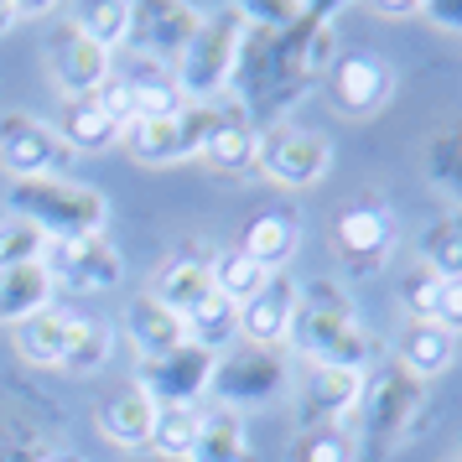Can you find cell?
<instances>
[{
	"label": "cell",
	"mask_w": 462,
	"mask_h": 462,
	"mask_svg": "<svg viewBox=\"0 0 462 462\" xmlns=\"http://www.w3.org/2000/svg\"><path fill=\"white\" fill-rule=\"evenodd\" d=\"M291 343L312 364H337V369H364L369 364V333L358 322L354 301L328 281H317L296 296Z\"/></svg>",
	"instance_id": "1"
},
{
	"label": "cell",
	"mask_w": 462,
	"mask_h": 462,
	"mask_svg": "<svg viewBox=\"0 0 462 462\" xmlns=\"http://www.w3.org/2000/svg\"><path fill=\"white\" fill-rule=\"evenodd\" d=\"M11 213L26 218L32 229L47 234V245H63V239H88V234H105L109 203L94 188L73 182V177H22L11 182Z\"/></svg>",
	"instance_id": "2"
},
{
	"label": "cell",
	"mask_w": 462,
	"mask_h": 462,
	"mask_svg": "<svg viewBox=\"0 0 462 462\" xmlns=\"http://www.w3.org/2000/svg\"><path fill=\"white\" fill-rule=\"evenodd\" d=\"M208 125H213V105H182L177 115L130 120V125L120 130V141H125V151L135 162H146V167H171V162L203 156Z\"/></svg>",
	"instance_id": "3"
},
{
	"label": "cell",
	"mask_w": 462,
	"mask_h": 462,
	"mask_svg": "<svg viewBox=\"0 0 462 462\" xmlns=\"http://www.w3.org/2000/svg\"><path fill=\"white\" fill-rule=\"evenodd\" d=\"M234 47H239V22L234 16L198 22L192 42L182 47V58L171 68L182 105H213L218 99V88H224V79H229V68H234Z\"/></svg>",
	"instance_id": "4"
},
{
	"label": "cell",
	"mask_w": 462,
	"mask_h": 462,
	"mask_svg": "<svg viewBox=\"0 0 462 462\" xmlns=\"http://www.w3.org/2000/svg\"><path fill=\"white\" fill-rule=\"evenodd\" d=\"M271 182L281 188H312L328 177L333 167V146L322 130H301V125H281L271 135H260V156H254Z\"/></svg>",
	"instance_id": "5"
},
{
	"label": "cell",
	"mask_w": 462,
	"mask_h": 462,
	"mask_svg": "<svg viewBox=\"0 0 462 462\" xmlns=\"http://www.w3.org/2000/svg\"><path fill=\"white\" fill-rule=\"evenodd\" d=\"M52 286H68V291H109L120 286V250L109 245V234H88V239H63V245H47L42 254Z\"/></svg>",
	"instance_id": "6"
},
{
	"label": "cell",
	"mask_w": 462,
	"mask_h": 462,
	"mask_svg": "<svg viewBox=\"0 0 462 462\" xmlns=\"http://www.w3.org/2000/svg\"><path fill=\"white\" fill-rule=\"evenodd\" d=\"M47 73H52V88H58L63 99H88V94L105 88L115 63H109L105 47H94L79 26L68 22L63 32L47 42Z\"/></svg>",
	"instance_id": "7"
},
{
	"label": "cell",
	"mask_w": 462,
	"mask_h": 462,
	"mask_svg": "<svg viewBox=\"0 0 462 462\" xmlns=\"http://www.w3.org/2000/svg\"><path fill=\"white\" fill-rule=\"evenodd\" d=\"M286 384V369H281V358L275 348H239L229 358H213V379L208 390L218 395V405H245V400H271L275 390Z\"/></svg>",
	"instance_id": "8"
},
{
	"label": "cell",
	"mask_w": 462,
	"mask_h": 462,
	"mask_svg": "<svg viewBox=\"0 0 462 462\" xmlns=\"http://www.w3.org/2000/svg\"><path fill=\"white\" fill-rule=\"evenodd\" d=\"M58 156H63V141H58V130L47 120L22 115V109L0 115V167L11 171V182L58 171Z\"/></svg>",
	"instance_id": "9"
},
{
	"label": "cell",
	"mask_w": 462,
	"mask_h": 462,
	"mask_svg": "<svg viewBox=\"0 0 462 462\" xmlns=\"http://www.w3.org/2000/svg\"><path fill=\"white\" fill-rule=\"evenodd\" d=\"M296 296H301V286L286 271H275L265 281V291L239 307V343H250V348H286L291 343Z\"/></svg>",
	"instance_id": "10"
},
{
	"label": "cell",
	"mask_w": 462,
	"mask_h": 462,
	"mask_svg": "<svg viewBox=\"0 0 462 462\" xmlns=\"http://www.w3.org/2000/svg\"><path fill=\"white\" fill-rule=\"evenodd\" d=\"M208 379H213V354L182 343V348L167 354V358H146V369H141L135 384H141L156 405H192L198 390H208Z\"/></svg>",
	"instance_id": "11"
},
{
	"label": "cell",
	"mask_w": 462,
	"mask_h": 462,
	"mask_svg": "<svg viewBox=\"0 0 462 462\" xmlns=\"http://www.w3.org/2000/svg\"><path fill=\"white\" fill-rule=\"evenodd\" d=\"M328 84H333V105L343 109V115H374V109L390 99L395 73H390V63L374 58V52H348V58L333 63Z\"/></svg>",
	"instance_id": "12"
},
{
	"label": "cell",
	"mask_w": 462,
	"mask_h": 462,
	"mask_svg": "<svg viewBox=\"0 0 462 462\" xmlns=\"http://www.w3.org/2000/svg\"><path fill=\"white\" fill-rule=\"evenodd\" d=\"M333 245L343 260H354V265H379L390 245H395V213L379 208V203H354V208L337 213L333 224Z\"/></svg>",
	"instance_id": "13"
},
{
	"label": "cell",
	"mask_w": 462,
	"mask_h": 462,
	"mask_svg": "<svg viewBox=\"0 0 462 462\" xmlns=\"http://www.w3.org/2000/svg\"><path fill=\"white\" fill-rule=\"evenodd\" d=\"M203 156H208L218 171H245L254 167L260 156V135H254L250 115L245 109L213 99V125H208V141H203Z\"/></svg>",
	"instance_id": "14"
},
{
	"label": "cell",
	"mask_w": 462,
	"mask_h": 462,
	"mask_svg": "<svg viewBox=\"0 0 462 462\" xmlns=\"http://www.w3.org/2000/svg\"><path fill=\"white\" fill-rule=\"evenodd\" d=\"M151 301H162L167 312L177 317H188L198 312L203 301L213 296V271H208V260H192V254H171L167 265L156 271V281H151Z\"/></svg>",
	"instance_id": "15"
},
{
	"label": "cell",
	"mask_w": 462,
	"mask_h": 462,
	"mask_svg": "<svg viewBox=\"0 0 462 462\" xmlns=\"http://www.w3.org/2000/svg\"><path fill=\"white\" fill-rule=\"evenodd\" d=\"M125 333H130V343H135L141 358H167L188 343V322L177 312H167L162 301L135 296V307H125Z\"/></svg>",
	"instance_id": "16"
},
{
	"label": "cell",
	"mask_w": 462,
	"mask_h": 462,
	"mask_svg": "<svg viewBox=\"0 0 462 462\" xmlns=\"http://www.w3.org/2000/svg\"><path fill=\"white\" fill-rule=\"evenodd\" d=\"M52 275H47L42 260H32V265H11V271H0V322L5 328H22L32 322L37 312L52 307Z\"/></svg>",
	"instance_id": "17"
},
{
	"label": "cell",
	"mask_w": 462,
	"mask_h": 462,
	"mask_svg": "<svg viewBox=\"0 0 462 462\" xmlns=\"http://www.w3.org/2000/svg\"><path fill=\"white\" fill-rule=\"evenodd\" d=\"M405 301H411V322H437L447 333H462V275H431L420 271L411 286H405Z\"/></svg>",
	"instance_id": "18"
},
{
	"label": "cell",
	"mask_w": 462,
	"mask_h": 462,
	"mask_svg": "<svg viewBox=\"0 0 462 462\" xmlns=\"http://www.w3.org/2000/svg\"><path fill=\"white\" fill-rule=\"evenodd\" d=\"M364 400V369H337V364H312L307 379V411L317 420H343Z\"/></svg>",
	"instance_id": "19"
},
{
	"label": "cell",
	"mask_w": 462,
	"mask_h": 462,
	"mask_svg": "<svg viewBox=\"0 0 462 462\" xmlns=\"http://www.w3.org/2000/svg\"><path fill=\"white\" fill-rule=\"evenodd\" d=\"M99 426H105V437L115 441V447H151V431H156V400H151L141 384H130V390H120V395L105 405Z\"/></svg>",
	"instance_id": "20"
},
{
	"label": "cell",
	"mask_w": 462,
	"mask_h": 462,
	"mask_svg": "<svg viewBox=\"0 0 462 462\" xmlns=\"http://www.w3.org/2000/svg\"><path fill=\"white\" fill-rule=\"evenodd\" d=\"M68 337H73V312H63V307H47V312H37L32 322H22V328H16V348H22L26 364L63 369Z\"/></svg>",
	"instance_id": "21"
},
{
	"label": "cell",
	"mask_w": 462,
	"mask_h": 462,
	"mask_svg": "<svg viewBox=\"0 0 462 462\" xmlns=\"http://www.w3.org/2000/svg\"><path fill=\"white\" fill-rule=\"evenodd\" d=\"M58 141L73 151H105L120 141V125L105 115V105L88 94V99H63V115H58Z\"/></svg>",
	"instance_id": "22"
},
{
	"label": "cell",
	"mask_w": 462,
	"mask_h": 462,
	"mask_svg": "<svg viewBox=\"0 0 462 462\" xmlns=\"http://www.w3.org/2000/svg\"><path fill=\"white\" fill-rule=\"evenodd\" d=\"M188 462H245V420L229 405H213L208 416L198 420Z\"/></svg>",
	"instance_id": "23"
},
{
	"label": "cell",
	"mask_w": 462,
	"mask_h": 462,
	"mask_svg": "<svg viewBox=\"0 0 462 462\" xmlns=\"http://www.w3.org/2000/svg\"><path fill=\"white\" fill-rule=\"evenodd\" d=\"M452 354H457V337L447 328H437V322H411L400 333V364L416 379H437L452 364Z\"/></svg>",
	"instance_id": "24"
},
{
	"label": "cell",
	"mask_w": 462,
	"mask_h": 462,
	"mask_svg": "<svg viewBox=\"0 0 462 462\" xmlns=\"http://www.w3.org/2000/svg\"><path fill=\"white\" fill-rule=\"evenodd\" d=\"M208 271H213V296H224L229 307L254 301V296L265 291V281L275 275V271H265V265H254L239 245H234V250H224L218 260H208Z\"/></svg>",
	"instance_id": "25"
},
{
	"label": "cell",
	"mask_w": 462,
	"mask_h": 462,
	"mask_svg": "<svg viewBox=\"0 0 462 462\" xmlns=\"http://www.w3.org/2000/svg\"><path fill=\"white\" fill-rule=\"evenodd\" d=\"M239 250L250 254L254 265H265V271H286V260L296 250V224L286 213H260V218H250Z\"/></svg>",
	"instance_id": "26"
},
{
	"label": "cell",
	"mask_w": 462,
	"mask_h": 462,
	"mask_svg": "<svg viewBox=\"0 0 462 462\" xmlns=\"http://www.w3.org/2000/svg\"><path fill=\"white\" fill-rule=\"evenodd\" d=\"M182 322H188L192 348H203V354H213V358H224V348L239 337V307H229L224 296H208V301H203L198 312H188Z\"/></svg>",
	"instance_id": "27"
},
{
	"label": "cell",
	"mask_w": 462,
	"mask_h": 462,
	"mask_svg": "<svg viewBox=\"0 0 462 462\" xmlns=\"http://www.w3.org/2000/svg\"><path fill=\"white\" fill-rule=\"evenodd\" d=\"M73 26L84 32L94 47H105V52H115V47L130 42V32H135V5H125V0H105V5H84L79 16H73Z\"/></svg>",
	"instance_id": "28"
},
{
	"label": "cell",
	"mask_w": 462,
	"mask_h": 462,
	"mask_svg": "<svg viewBox=\"0 0 462 462\" xmlns=\"http://www.w3.org/2000/svg\"><path fill=\"white\" fill-rule=\"evenodd\" d=\"M109 343H115L109 322L73 312V337H68V358H63V369H68V374H94V369H105Z\"/></svg>",
	"instance_id": "29"
},
{
	"label": "cell",
	"mask_w": 462,
	"mask_h": 462,
	"mask_svg": "<svg viewBox=\"0 0 462 462\" xmlns=\"http://www.w3.org/2000/svg\"><path fill=\"white\" fill-rule=\"evenodd\" d=\"M198 420H203L198 405H156V431H151V447H156L162 457H182V462H188L192 437H198Z\"/></svg>",
	"instance_id": "30"
},
{
	"label": "cell",
	"mask_w": 462,
	"mask_h": 462,
	"mask_svg": "<svg viewBox=\"0 0 462 462\" xmlns=\"http://www.w3.org/2000/svg\"><path fill=\"white\" fill-rule=\"evenodd\" d=\"M291 462H354V437L343 420H312L291 447Z\"/></svg>",
	"instance_id": "31"
},
{
	"label": "cell",
	"mask_w": 462,
	"mask_h": 462,
	"mask_svg": "<svg viewBox=\"0 0 462 462\" xmlns=\"http://www.w3.org/2000/svg\"><path fill=\"white\" fill-rule=\"evenodd\" d=\"M420 260L431 275H462V213L431 224V234L420 239Z\"/></svg>",
	"instance_id": "32"
},
{
	"label": "cell",
	"mask_w": 462,
	"mask_h": 462,
	"mask_svg": "<svg viewBox=\"0 0 462 462\" xmlns=\"http://www.w3.org/2000/svg\"><path fill=\"white\" fill-rule=\"evenodd\" d=\"M47 254V234L32 229L26 218H5L0 224V271H11V265H32V260H42Z\"/></svg>",
	"instance_id": "33"
},
{
	"label": "cell",
	"mask_w": 462,
	"mask_h": 462,
	"mask_svg": "<svg viewBox=\"0 0 462 462\" xmlns=\"http://www.w3.org/2000/svg\"><path fill=\"white\" fill-rule=\"evenodd\" d=\"M16 22H22V5H11V0H0V32H11Z\"/></svg>",
	"instance_id": "34"
}]
</instances>
